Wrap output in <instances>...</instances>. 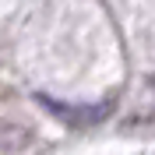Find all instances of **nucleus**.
Here are the masks:
<instances>
[{
  "mask_svg": "<svg viewBox=\"0 0 155 155\" xmlns=\"http://www.w3.org/2000/svg\"><path fill=\"white\" fill-rule=\"evenodd\" d=\"M39 102H42L53 116H60L64 124H95V120H102V116L109 113L106 102H99V106H92V109H71L67 102H57V99H46V95L39 99Z\"/></svg>",
  "mask_w": 155,
  "mask_h": 155,
  "instance_id": "1",
  "label": "nucleus"
}]
</instances>
